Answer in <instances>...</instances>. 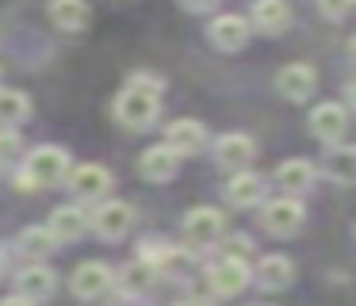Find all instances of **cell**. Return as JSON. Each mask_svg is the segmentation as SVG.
I'll use <instances>...</instances> for the list:
<instances>
[{
    "label": "cell",
    "instance_id": "1",
    "mask_svg": "<svg viewBox=\"0 0 356 306\" xmlns=\"http://www.w3.org/2000/svg\"><path fill=\"white\" fill-rule=\"evenodd\" d=\"M161 84L154 81V76H134L131 84H127L123 92L115 96V119L123 122L127 130H146L149 122L161 115Z\"/></svg>",
    "mask_w": 356,
    "mask_h": 306
},
{
    "label": "cell",
    "instance_id": "2",
    "mask_svg": "<svg viewBox=\"0 0 356 306\" xmlns=\"http://www.w3.org/2000/svg\"><path fill=\"white\" fill-rule=\"evenodd\" d=\"M70 176V153L62 145H39L27 153L24 188H58Z\"/></svg>",
    "mask_w": 356,
    "mask_h": 306
},
{
    "label": "cell",
    "instance_id": "3",
    "mask_svg": "<svg viewBox=\"0 0 356 306\" xmlns=\"http://www.w3.org/2000/svg\"><path fill=\"white\" fill-rule=\"evenodd\" d=\"M88 226H92L104 241H119V237H127L134 226V207L119 203V199H100V207L88 214Z\"/></svg>",
    "mask_w": 356,
    "mask_h": 306
},
{
    "label": "cell",
    "instance_id": "4",
    "mask_svg": "<svg viewBox=\"0 0 356 306\" xmlns=\"http://www.w3.org/2000/svg\"><path fill=\"white\" fill-rule=\"evenodd\" d=\"M207 283H211V291L215 295H222V298H234V295H241V291L253 283V272H249V264L241 257H222L218 264H211V272H207Z\"/></svg>",
    "mask_w": 356,
    "mask_h": 306
},
{
    "label": "cell",
    "instance_id": "5",
    "mask_svg": "<svg viewBox=\"0 0 356 306\" xmlns=\"http://www.w3.org/2000/svg\"><path fill=\"white\" fill-rule=\"evenodd\" d=\"M70 188H73V195L81 199V203H100V199H108V191H111V172L104 165H81V168H70Z\"/></svg>",
    "mask_w": 356,
    "mask_h": 306
},
{
    "label": "cell",
    "instance_id": "6",
    "mask_svg": "<svg viewBox=\"0 0 356 306\" xmlns=\"http://www.w3.org/2000/svg\"><path fill=\"white\" fill-rule=\"evenodd\" d=\"M302 218H307V211H302V203H299V199H291V195L264 203V214H261L264 230L276 234V237H291L295 230H302Z\"/></svg>",
    "mask_w": 356,
    "mask_h": 306
},
{
    "label": "cell",
    "instance_id": "7",
    "mask_svg": "<svg viewBox=\"0 0 356 306\" xmlns=\"http://www.w3.org/2000/svg\"><path fill=\"white\" fill-rule=\"evenodd\" d=\"M226 234V214L215 207H195L184 214V237L192 245H215Z\"/></svg>",
    "mask_w": 356,
    "mask_h": 306
},
{
    "label": "cell",
    "instance_id": "8",
    "mask_svg": "<svg viewBox=\"0 0 356 306\" xmlns=\"http://www.w3.org/2000/svg\"><path fill=\"white\" fill-rule=\"evenodd\" d=\"M348 130V111L341 104H318L314 111H310V134L318 138V142L333 145L341 142Z\"/></svg>",
    "mask_w": 356,
    "mask_h": 306
},
{
    "label": "cell",
    "instance_id": "9",
    "mask_svg": "<svg viewBox=\"0 0 356 306\" xmlns=\"http://www.w3.org/2000/svg\"><path fill=\"white\" fill-rule=\"evenodd\" d=\"M257 157V142L249 134H222L215 142V161L226 168V172H238V168H249Z\"/></svg>",
    "mask_w": 356,
    "mask_h": 306
},
{
    "label": "cell",
    "instance_id": "10",
    "mask_svg": "<svg viewBox=\"0 0 356 306\" xmlns=\"http://www.w3.org/2000/svg\"><path fill=\"white\" fill-rule=\"evenodd\" d=\"M203 142H207V127L195 119H177L165 127V145H169L177 157H192V153L203 150Z\"/></svg>",
    "mask_w": 356,
    "mask_h": 306
},
{
    "label": "cell",
    "instance_id": "11",
    "mask_svg": "<svg viewBox=\"0 0 356 306\" xmlns=\"http://www.w3.org/2000/svg\"><path fill=\"white\" fill-rule=\"evenodd\" d=\"M318 88V73H314V65H302V61H295V65H284L276 73V92L284 99H307L310 92Z\"/></svg>",
    "mask_w": 356,
    "mask_h": 306
},
{
    "label": "cell",
    "instance_id": "12",
    "mask_svg": "<svg viewBox=\"0 0 356 306\" xmlns=\"http://www.w3.org/2000/svg\"><path fill=\"white\" fill-rule=\"evenodd\" d=\"M211 42L218 46V50H226V54H234V50H241V46L249 42V35H253V27H249V19H241V15H218L215 23H211Z\"/></svg>",
    "mask_w": 356,
    "mask_h": 306
},
{
    "label": "cell",
    "instance_id": "13",
    "mask_svg": "<svg viewBox=\"0 0 356 306\" xmlns=\"http://www.w3.org/2000/svg\"><path fill=\"white\" fill-rule=\"evenodd\" d=\"M264 191H268L264 176L249 172V168H238V172L230 176V184H226V203H234V207H257V203H264Z\"/></svg>",
    "mask_w": 356,
    "mask_h": 306
},
{
    "label": "cell",
    "instance_id": "14",
    "mask_svg": "<svg viewBox=\"0 0 356 306\" xmlns=\"http://www.w3.org/2000/svg\"><path fill=\"white\" fill-rule=\"evenodd\" d=\"M111 268L108 264H100V260H88V264H81L77 272H73V295L77 298H100L104 291L111 287Z\"/></svg>",
    "mask_w": 356,
    "mask_h": 306
},
{
    "label": "cell",
    "instance_id": "15",
    "mask_svg": "<svg viewBox=\"0 0 356 306\" xmlns=\"http://www.w3.org/2000/svg\"><path fill=\"white\" fill-rule=\"evenodd\" d=\"M287 23H291V8L284 0H257L253 15H249V27L261 35H280V31H287Z\"/></svg>",
    "mask_w": 356,
    "mask_h": 306
},
{
    "label": "cell",
    "instance_id": "16",
    "mask_svg": "<svg viewBox=\"0 0 356 306\" xmlns=\"http://www.w3.org/2000/svg\"><path fill=\"white\" fill-rule=\"evenodd\" d=\"M85 230H88V214L81 211V207H58V211L50 214L47 234L54 237V245H65V241H77Z\"/></svg>",
    "mask_w": 356,
    "mask_h": 306
},
{
    "label": "cell",
    "instance_id": "17",
    "mask_svg": "<svg viewBox=\"0 0 356 306\" xmlns=\"http://www.w3.org/2000/svg\"><path fill=\"white\" fill-rule=\"evenodd\" d=\"M58 287V275L50 272V268L42 264H31V268H19L16 275V295L31 298V303H39V298H50Z\"/></svg>",
    "mask_w": 356,
    "mask_h": 306
},
{
    "label": "cell",
    "instance_id": "18",
    "mask_svg": "<svg viewBox=\"0 0 356 306\" xmlns=\"http://www.w3.org/2000/svg\"><path fill=\"white\" fill-rule=\"evenodd\" d=\"M50 12V23L65 35H77V31L88 27V4L85 0H50L47 4Z\"/></svg>",
    "mask_w": 356,
    "mask_h": 306
},
{
    "label": "cell",
    "instance_id": "19",
    "mask_svg": "<svg viewBox=\"0 0 356 306\" xmlns=\"http://www.w3.org/2000/svg\"><path fill=\"white\" fill-rule=\"evenodd\" d=\"M157 264L149 257H138V260H131V264L123 268L119 275H111V283H119V291H127V295H142L146 287H154V280H157Z\"/></svg>",
    "mask_w": 356,
    "mask_h": 306
},
{
    "label": "cell",
    "instance_id": "20",
    "mask_svg": "<svg viewBox=\"0 0 356 306\" xmlns=\"http://www.w3.org/2000/svg\"><path fill=\"white\" fill-rule=\"evenodd\" d=\"M322 172H325V180L348 188V184H353V176H356V150H353V145L333 142L330 153H325V161H322Z\"/></svg>",
    "mask_w": 356,
    "mask_h": 306
},
{
    "label": "cell",
    "instance_id": "21",
    "mask_svg": "<svg viewBox=\"0 0 356 306\" xmlns=\"http://www.w3.org/2000/svg\"><path fill=\"white\" fill-rule=\"evenodd\" d=\"M138 172L146 176V180H154V184L172 180V176H177V153H172L169 145H149V150L142 153V161H138Z\"/></svg>",
    "mask_w": 356,
    "mask_h": 306
},
{
    "label": "cell",
    "instance_id": "22",
    "mask_svg": "<svg viewBox=\"0 0 356 306\" xmlns=\"http://www.w3.org/2000/svg\"><path fill=\"white\" fill-rule=\"evenodd\" d=\"M257 283H261L264 291H287L295 283V264L287 257H264L261 264H257Z\"/></svg>",
    "mask_w": 356,
    "mask_h": 306
},
{
    "label": "cell",
    "instance_id": "23",
    "mask_svg": "<svg viewBox=\"0 0 356 306\" xmlns=\"http://www.w3.org/2000/svg\"><path fill=\"white\" fill-rule=\"evenodd\" d=\"M276 184H280V188H287V191H307L310 184H314V165L302 161V157L284 161V165L276 168Z\"/></svg>",
    "mask_w": 356,
    "mask_h": 306
},
{
    "label": "cell",
    "instance_id": "24",
    "mask_svg": "<svg viewBox=\"0 0 356 306\" xmlns=\"http://www.w3.org/2000/svg\"><path fill=\"white\" fill-rule=\"evenodd\" d=\"M31 115V99L16 88H0V127H19Z\"/></svg>",
    "mask_w": 356,
    "mask_h": 306
},
{
    "label": "cell",
    "instance_id": "25",
    "mask_svg": "<svg viewBox=\"0 0 356 306\" xmlns=\"http://www.w3.org/2000/svg\"><path fill=\"white\" fill-rule=\"evenodd\" d=\"M50 249H54V237L47 234V226H31V230L19 234V252H24V257L39 260V257H47Z\"/></svg>",
    "mask_w": 356,
    "mask_h": 306
},
{
    "label": "cell",
    "instance_id": "26",
    "mask_svg": "<svg viewBox=\"0 0 356 306\" xmlns=\"http://www.w3.org/2000/svg\"><path fill=\"white\" fill-rule=\"evenodd\" d=\"M353 4L356 0H318V12H322L325 19H348Z\"/></svg>",
    "mask_w": 356,
    "mask_h": 306
},
{
    "label": "cell",
    "instance_id": "27",
    "mask_svg": "<svg viewBox=\"0 0 356 306\" xmlns=\"http://www.w3.org/2000/svg\"><path fill=\"white\" fill-rule=\"evenodd\" d=\"M19 130H12V127H4L0 130V161H8V157H16L19 153Z\"/></svg>",
    "mask_w": 356,
    "mask_h": 306
},
{
    "label": "cell",
    "instance_id": "28",
    "mask_svg": "<svg viewBox=\"0 0 356 306\" xmlns=\"http://www.w3.org/2000/svg\"><path fill=\"white\" fill-rule=\"evenodd\" d=\"M180 4H184L188 12H207V8H215L218 0H180Z\"/></svg>",
    "mask_w": 356,
    "mask_h": 306
},
{
    "label": "cell",
    "instance_id": "29",
    "mask_svg": "<svg viewBox=\"0 0 356 306\" xmlns=\"http://www.w3.org/2000/svg\"><path fill=\"white\" fill-rule=\"evenodd\" d=\"M0 306H31V298H24V295H8V298H0Z\"/></svg>",
    "mask_w": 356,
    "mask_h": 306
},
{
    "label": "cell",
    "instance_id": "30",
    "mask_svg": "<svg viewBox=\"0 0 356 306\" xmlns=\"http://www.w3.org/2000/svg\"><path fill=\"white\" fill-rule=\"evenodd\" d=\"M180 306H211L207 298H188V303H180Z\"/></svg>",
    "mask_w": 356,
    "mask_h": 306
},
{
    "label": "cell",
    "instance_id": "31",
    "mask_svg": "<svg viewBox=\"0 0 356 306\" xmlns=\"http://www.w3.org/2000/svg\"><path fill=\"white\" fill-rule=\"evenodd\" d=\"M0 275H4V249H0Z\"/></svg>",
    "mask_w": 356,
    "mask_h": 306
},
{
    "label": "cell",
    "instance_id": "32",
    "mask_svg": "<svg viewBox=\"0 0 356 306\" xmlns=\"http://www.w3.org/2000/svg\"><path fill=\"white\" fill-rule=\"evenodd\" d=\"M249 306H272V303H249Z\"/></svg>",
    "mask_w": 356,
    "mask_h": 306
},
{
    "label": "cell",
    "instance_id": "33",
    "mask_svg": "<svg viewBox=\"0 0 356 306\" xmlns=\"http://www.w3.org/2000/svg\"><path fill=\"white\" fill-rule=\"evenodd\" d=\"M0 168H4V161H0Z\"/></svg>",
    "mask_w": 356,
    "mask_h": 306
}]
</instances>
